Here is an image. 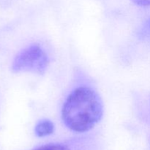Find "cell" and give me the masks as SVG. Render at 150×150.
Instances as JSON below:
<instances>
[{"label":"cell","mask_w":150,"mask_h":150,"mask_svg":"<svg viewBox=\"0 0 150 150\" xmlns=\"http://www.w3.org/2000/svg\"><path fill=\"white\" fill-rule=\"evenodd\" d=\"M103 114L102 100L95 91L88 87L74 89L66 99L62 118L70 130L84 133L93 128Z\"/></svg>","instance_id":"1"},{"label":"cell","mask_w":150,"mask_h":150,"mask_svg":"<svg viewBox=\"0 0 150 150\" xmlns=\"http://www.w3.org/2000/svg\"><path fill=\"white\" fill-rule=\"evenodd\" d=\"M54 131V125L48 120H44L39 122L35 126V134L38 137H44L52 134Z\"/></svg>","instance_id":"3"},{"label":"cell","mask_w":150,"mask_h":150,"mask_svg":"<svg viewBox=\"0 0 150 150\" xmlns=\"http://www.w3.org/2000/svg\"><path fill=\"white\" fill-rule=\"evenodd\" d=\"M132 1L137 5L142 7L150 6V0H132Z\"/></svg>","instance_id":"5"},{"label":"cell","mask_w":150,"mask_h":150,"mask_svg":"<svg viewBox=\"0 0 150 150\" xmlns=\"http://www.w3.org/2000/svg\"><path fill=\"white\" fill-rule=\"evenodd\" d=\"M34 150H70L67 146L61 144H48L40 146Z\"/></svg>","instance_id":"4"},{"label":"cell","mask_w":150,"mask_h":150,"mask_svg":"<svg viewBox=\"0 0 150 150\" xmlns=\"http://www.w3.org/2000/svg\"><path fill=\"white\" fill-rule=\"evenodd\" d=\"M149 26H150V23H149Z\"/></svg>","instance_id":"6"},{"label":"cell","mask_w":150,"mask_h":150,"mask_svg":"<svg viewBox=\"0 0 150 150\" xmlns=\"http://www.w3.org/2000/svg\"><path fill=\"white\" fill-rule=\"evenodd\" d=\"M49 63V59L45 51L38 45H32L21 51L12 65L14 73L29 72L42 75Z\"/></svg>","instance_id":"2"}]
</instances>
